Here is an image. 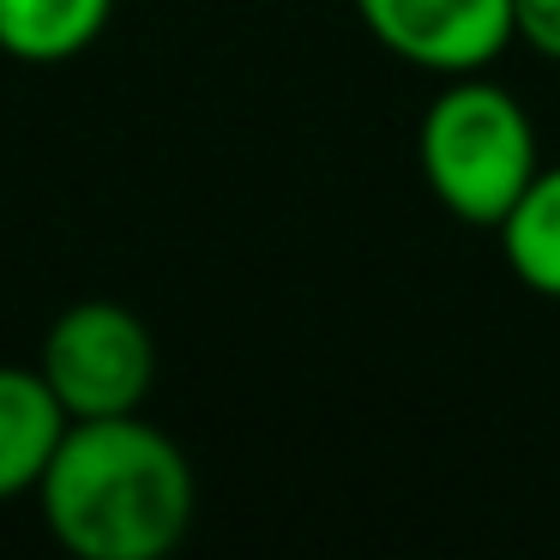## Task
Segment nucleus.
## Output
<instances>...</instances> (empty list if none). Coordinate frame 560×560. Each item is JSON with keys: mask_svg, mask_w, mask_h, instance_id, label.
<instances>
[{"mask_svg": "<svg viewBox=\"0 0 560 560\" xmlns=\"http://www.w3.org/2000/svg\"><path fill=\"white\" fill-rule=\"evenodd\" d=\"M416 163H422L428 194L476 230H500V218L542 170L524 103L476 73H458L428 103L416 127Z\"/></svg>", "mask_w": 560, "mask_h": 560, "instance_id": "f03ea898", "label": "nucleus"}, {"mask_svg": "<svg viewBox=\"0 0 560 560\" xmlns=\"http://www.w3.org/2000/svg\"><path fill=\"white\" fill-rule=\"evenodd\" d=\"M67 422L61 398L49 392L43 368H13L0 362V500L37 494Z\"/></svg>", "mask_w": 560, "mask_h": 560, "instance_id": "39448f33", "label": "nucleus"}, {"mask_svg": "<svg viewBox=\"0 0 560 560\" xmlns=\"http://www.w3.org/2000/svg\"><path fill=\"white\" fill-rule=\"evenodd\" d=\"M37 368L73 422L133 416L145 410L151 386H158V338L121 302H73L43 331Z\"/></svg>", "mask_w": 560, "mask_h": 560, "instance_id": "7ed1b4c3", "label": "nucleus"}, {"mask_svg": "<svg viewBox=\"0 0 560 560\" xmlns=\"http://www.w3.org/2000/svg\"><path fill=\"white\" fill-rule=\"evenodd\" d=\"M500 247H506V266L524 290L560 302V163L536 170L518 206L500 218Z\"/></svg>", "mask_w": 560, "mask_h": 560, "instance_id": "0eeeda50", "label": "nucleus"}, {"mask_svg": "<svg viewBox=\"0 0 560 560\" xmlns=\"http://www.w3.org/2000/svg\"><path fill=\"white\" fill-rule=\"evenodd\" d=\"M115 0H0V55L25 67H61L109 31Z\"/></svg>", "mask_w": 560, "mask_h": 560, "instance_id": "423d86ee", "label": "nucleus"}, {"mask_svg": "<svg viewBox=\"0 0 560 560\" xmlns=\"http://www.w3.org/2000/svg\"><path fill=\"white\" fill-rule=\"evenodd\" d=\"M512 43L560 61V0H512Z\"/></svg>", "mask_w": 560, "mask_h": 560, "instance_id": "6e6552de", "label": "nucleus"}, {"mask_svg": "<svg viewBox=\"0 0 560 560\" xmlns=\"http://www.w3.org/2000/svg\"><path fill=\"white\" fill-rule=\"evenodd\" d=\"M368 37L422 73H482L512 43V0H355Z\"/></svg>", "mask_w": 560, "mask_h": 560, "instance_id": "20e7f679", "label": "nucleus"}, {"mask_svg": "<svg viewBox=\"0 0 560 560\" xmlns=\"http://www.w3.org/2000/svg\"><path fill=\"white\" fill-rule=\"evenodd\" d=\"M194 464L145 416H85L67 422L37 512L49 536L79 560H163L194 530Z\"/></svg>", "mask_w": 560, "mask_h": 560, "instance_id": "f257e3e1", "label": "nucleus"}]
</instances>
